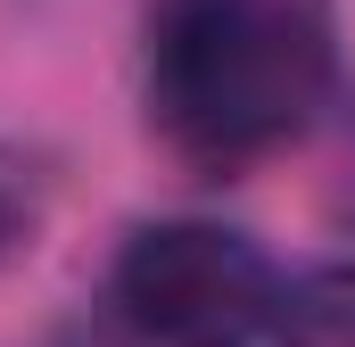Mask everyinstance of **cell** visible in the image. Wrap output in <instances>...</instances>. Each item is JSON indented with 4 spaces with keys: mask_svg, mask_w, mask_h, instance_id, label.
<instances>
[{
    "mask_svg": "<svg viewBox=\"0 0 355 347\" xmlns=\"http://www.w3.org/2000/svg\"><path fill=\"white\" fill-rule=\"evenodd\" d=\"M107 298L141 347H248L257 331H272L281 281L248 232L182 215L124 240Z\"/></svg>",
    "mask_w": 355,
    "mask_h": 347,
    "instance_id": "obj_2",
    "label": "cell"
},
{
    "mask_svg": "<svg viewBox=\"0 0 355 347\" xmlns=\"http://www.w3.org/2000/svg\"><path fill=\"white\" fill-rule=\"evenodd\" d=\"M339 75L322 0H149L141 83L166 149L207 174L272 158L314 124Z\"/></svg>",
    "mask_w": 355,
    "mask_h": 347,
    "instance_id": "obj_1",
    "label": "cell"
},
{
    "mask_svg": "<svg viewBox=\"0 0 355 347\" xmlns=\"http://www.w3.org/2000/svg\"><path fill=\"white\" fill-rule=\"evenodd\" d=\"M272 347H355V264H314L281 289Z\"/></svg>",
    "mask_w": 355,
    "mask_h": 347,
    "instance_id": "obj_3",
    "label": "cell"
}]
</instances>
